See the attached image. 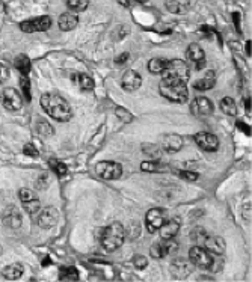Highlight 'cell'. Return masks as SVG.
<instances>
[{
    "mask_svg": "<svg viewBox=\"0 0 252 282\" xmlns=\"http://www.w3.org/2000/svg\"><path fill=\"white\" fill-rule=\"evenodd\" d=\"M40 103L43 109L47 112V115L59 121V123H66V121H69L71 116H73V112H71V106L68 104V101L63 100L58 94H52V92L43 94Z\"/></svg>",
    "mask_w": 252,
    "mask_h": 282,
    "instance_id": "1",
    "label": "cell"
},
{
    "mask_svg": "<svg viewBox=\"0 0 252 282\" xmlns=\"http://www.w3.org/2000/svg\"><path fill=\"white\" fill-rule=\"evenodd\" d=\"M160 94L168 98L172 103L183 104L189 98V91H188V82H182V80H174V78H162L159 85Z\"/></svg>",
    "mask_w": 252,
    "mask_h": 282,
    "instance_id": "2",
    "label": "cell"
},
{
    "mask_svg": "<svg viewBox=\"0 0 252 282\" xmlns=\"http://www.w3.org/2000/svg\"><path fill=\"white\" fill-rule=\"evenodd\" d=\"M126 238V229L120 222H114L112 225L101 228L100 231V243L104 251L114 252L123 246Z\"/></svg>",
    "mask_w": 252,
    "mask_h": 282,
    "instance_id": "3",
    "label": "cell"
},
{
    "mask_svg": "<svg viewBox=\"0 0 252 282\" xmlns=\"http://www.w3.org/2000/svg\"><path fill=\"white\" fill-rule=\"evenodd\" d=\"M165 78H174V80H182V82H188L190 77L189 65L182 59H174L168 61V65L165 71L162 72Z\"/></svg>",
    "mask_w": 252,
    "mask_h": 282,
    "instance_id": "4",
    "label": "cell"
},
{
    "mask_svg": "<svg viewBox=\"0 0 252 282\" xmlns=\"http://www.w3.org/2000/svg\"><path fill=\"white\" fill-rule=\"evenodd\" d=\"M189 260L193 266L202 269V270H210L213 267V254H210L205 248L202 246H193L189 251Z\"/></svg>",
    "mask_w": 252,
    "mask_h": 282,
    "instance_id": "5",
    "label": "cell"
},
{
    "mask_svg": "<svg viewBox=\"0 0 252 282\" xmlns=\"http://www.w3.org/2000/svg\"><path fill=\"white\" fill-rule=\"evenodd\" d=\"M95 171L103 180H118L123 175V166L115 162H100L97 163Z\"/></svg>",
    "mask_w": 252,
    "mask_h": 282,
    "instance_id": "6",
    "label": "cell"
},
{
    "mask_svg": "<svg viewBox=\"0 0 252 282\" xmlns=\"http://www.w3.org/2000/svg\"><path fill=\"white\" fill-rule=\"evenodd\" d=\"M50 26H52V18L49 15H44V17H37V18L23 21L20 24V29L26 33H32V32H44L50 29Z\"/></svg>",
    "mask_w": 252,
    "mask_h": 282,
    "instance_id": "7",
    "label": "cell"
},
{
    "mask_svg": "<svg viewBox=\"0 0 252 282\" xmlns=\"http://www.w3.org/2000/svg\"><path fill=\"white\" fill-rule=\"evenodd\" d=\"M214 106L207 97H196L190 104V112L196 118H207L213 115Z\"/></svg>",
    "mask_w": 252,
    "mask_h": 282,
    "instance_id": "8",
    "label": "cell"
},
{
    "mask_svg": "<svg viewBox=\"0 0 252 282\" xmlns=\"http://www.w3.org/2000/svg\"><path fill=\"white\" fill-rule=\"evenodd\" d=\"M2 101L5 109H8L9 112H18L23 106V98L21 94L14 89V88H6L2 94Z\"/></svg>",
    "mask_w": 252,
    "mask_h": 282,
    "instance_id": "9",
    "label": "cell"
},
{
    "mask_svg": "<svg viewBox=\"0 0 252 282\" xmlns=\"http://www.w3.org/2000/svg\"><path fill=\"white\" fill-rule=\"evenodd\" d=\"M195 142L201 149H204L207 152H214V151H218V148H219L218 136H214L211 133H205V132L196 133L195 135Z\"/></svg>",
    "mask_w": 252,
    "mask_h": 282,
    "instance_id": "10",
    "label": "cell"
},
{
    "mask_svg": "<svg viewBox=\"0 0 252 282\" xmlns=\"http://www.w3.org/2000/svg\"><path fill=\"white\" fill-rule=\"evenodd\" d=\"M166 220V212L162 209H151L145 217V223L150 232H156Z\"/></svg>",
    "mask_w": 252,
    "mask_h": 282,
    "instance_id": "11",
    "label": "cell"
},
{
    "mask_svg": "<svg viewBox=\"0 0 252 282\" xmlns=\"http://www.w3.org/2000/svg\"><path fill=\"white\" fill-rule=\"evenodd\" d=\"M59 220V212L55 207H46L44 210H41V213L37 217V222L41 228L49 229L53 228Z\"/></svg>",
    "mask_w": 252,
    "mask_h": 282,
    "instance_id": "12",
    "label": "cell"
},
{
    "mask_svg": "<svg viewBox=\"0 0 252 282\" xmlns=\"http://www.w3.org/2000/svg\"><path fill=\"white\" fill-rule=\"evenodd\" d=\"M202 246L210 252V254H214V255H224L225 254V240L222 237H218V235H207V238L204 240Z\"/></svg>",
    "mask_w": 252,
    "mask_h": 282,
    "instance_id": "13",
    "label": "cell"
},
{
    "mask_svg": "<svg viewBox=\"0 0 252 282\" xmlns=\"http://www.w3.org/2000/svg\"><path fill=\"white\" fill-rule=\"evenodd\" d=\"M186 58L189 62L195 64L196 70H201L205 65V53L204 50L198 46V44H189L188 50H186Z\"/></svg>",
    "mask_w": 252,
    "mask_h": 282,
    "instance_id": "14",
    "label": "cell"
},
{
    "mask_svg": "<svg viewBox=\"0 0 252 282\" xmlns=\"http://www.w3.org/2000/svg\"><path fill=\"white\" fill-rule=\"evenodd\" d=\"M171 272L175 279H185L188 275L192 273V263L188 260H177L171 264Z\"/></svg>",
    "mask_w": 252,
    "mask_h": 282,
    "instance_id": "15",
    "label": "cell"
},
{
    "mask_svg": "<svg viewBox=\"0 0 252 282\" xmlns=\"http://www.w3.org/2000/svg\"><path fill=\"white\" fill-rule=\"evenodd\" d=\"M140 85H142V77H140L136 71L130 70V71H127V72L123 75V88H124L126 91L133 92V91L139 89Z\"/></svg>",
    "mask_w": 252,
    "mask_h": 282,
    "instance_id": "16",
    "label": "cell"
},
{
    "mask_svg": "<svg viewBox=\"0 0 252 282\" xmlns=\"http://www.w3.org/2000/svg\"><path fill=\"white\" fill-rule=\"evenodd\" d=\"M21 213L14 207V206H11V207H8V210L5 212V214H3V223L6 225V226H9V228H12V229H17V228H20L21 226Z\"/></svg>",
    "mask_w": 252,
    "mask_h": 282,
    "instance_id": "17",
    "label": "cell"
},
{
    "mask_svg": "<svg viewBox=\"0 0 252 282\" xmlns=\"http://www.w3.org/2000/svg\"><path fill=\"white\" fill-rule=\"evenodd\" d=\"M59 27L61 30L63 32H68V30H73L76 29V26L79 24V17L76 12H65L59 17Z\"/></svg>",
    "mask_w": 252,
    "mask_h": 282,
    "instance_id": "18",
    "label": "cell"
},
{
    "mask_svg": "<svg viewBox=\"0 0 252 282\" xmlns=\"http://www.w3.org/2000/svg\"><path fill=\"white\" fill-rule=\"evenodd\" d=\"M190 0H166V8L172 14L183 15L189 11Z\"/></svg>",
    "mask_w": 252,
    "mask_h": 282,
    "instance_id": "19",
    "label": "cell"
},
{
    "mask_svg": "<svg viewBox=\"0 0 252 282\" xmlns=\"http://www.w3.org/2000/svg\"><path fill=\"white\" fill-rule=\"evenodd\" d=\"M183 146V139L178 135H166L163 138V149L168 152H177Z\"/></svg>",
    "mask_w": 252,
    "mask_h": 282,
    "instance_id": "20",
    "label": "cell"
},
{
    "mask_svg": "<svg viewBox=\"0 0 252 282\" xmlns=\"http://www.w3.org/2000/svg\"><path fill=\"white\" fill-rule=\"evenodd\" d=\"M159 229H160V237H162L163 240L174 238V237L178 234L180 222H178V220H166Z\"/></svg>",
    "mask_w": 252,
    "mask_h": 282,
    "instance_id": "21",
    "label": "cell"
},
{
    "mask_svg": "<svg viewBox=\"0 0 252 282\" xmlns=\"http://www.w3.org/2000/svg\"><path fill=\"white\" fill-rule=\"evenodd\" d=\"M14 65H15V68L21 72V75H24V77L29 75L30 68H32V64H30V61H29V58H27L26 55L17 56L15 61H14Z\"/></svg>",
    "mask_w": 252,
    "mask_h": 282,
    "instance_id": "22",
    "label": "cell"
},
{
    "mask_svg": "<svg viewBox=\"0 0 252 282\" xmlns=\"http://www.w3.org/2000/svg\"><path fill=\"white\" fill-rule=\"evenodd\" d=\"M23 272H24V269L21 264H11L3 270V278L8 281H17L21 278Z\"/></svg>",
    "mask_w": 252,
    "mask_h": 282,
    "instance_id": "23",
    "label": "cell"
},
{
    "mask_svg": "<svg viewBox=\"0 0 252 282\" xmlns=\"http://www.w3.org/2000/svg\"><path fill=\"white\" fill-rule=\"evenodd\" d=\"M59 279L61 281H77L79 272L73 266H62L59 269Z\"/></svg>",
    "mask_w": 252,
    "mask_h": 282,
    "instance_id": "24",
    "label": "cell"
},
{
    "mask_svg": "<svg viewBox=\"0 0 252 282\" xmlns=\"http://www.w3.org/2000/svg\"><path fill=\"white\" fill-rule=\"evenodd\" d=\"M76 82L80 86V89H83V91L94 89V80H92V77L88 75V74H85V72H79L76 75Z\"/></svg>",
    "mask_w": 252,
    "mask_h": 282,
    "instance_id": "25",
    "label": "cell"
},
{
    "mask_svg": "<svg viewBox=\"0 0 252 282\" xmlns=\"http://www.w3.org/2000/svg\"><path fill=\"white\" fill-rule=\"evenodd\" d=\"M166 65H168V61H166V59H163V58H154V59L150 61L148 70H150L151 74H162V72L165 71Z\"/></svg>",
    "mask_w": 252,
    "mask_h": 282,
    "instance_id": "26",
    "label": "cell"
},
{
    "mask_svg": "<svg viewBox=\"0 0 252 282\" xmlns=\"http://www.w3.org/2000/svg\"><path fill=\"white\" fill-rule=\"evenodd\" d=\"M214 77H211V74H208L207 77L201 78V80H196L193 83V88L198 89V91H208L211 88H214Z\"/></svg>",
    "mask_w": 252,
    "mask_h": 282,
    "instance_id": "27",
    "label": "cell"
},
{
    "mask_svg": "<svg viewBox=\"0 0 252 282\" xmlns=\"http://www.w3.org/2000/svg\"><path fill=\"white\" fill-rule=\"evenodd\" d=\"M221 109L224 113L230 115V116H236L237 115V104L233 98L230 97H225L222 101H221Z\"/></svg>",
    "mask_w": 252,
    "mask_h": 282,
    "instance_id": "28",
    "label": "cell"
},
{
    "mask_svg": "<svg viewBox=\"0 0 252 282\" xmlns=\"http://www.w3.org/2000/svg\"><path fill=\"white\" fill-rule=\"evenodd\" d=\"M89 5V0H66V6L73 12H83Z\"/></svg>",
    "mask_w": 252,
    "mask_h": 282,
    "instance_id": "29",
    "label": "cell"
},
{
    "mask_svg": "<svg viewBox=\"0 0 252 282\" xmlns=\"http://www.w3.org/2000/svg\"><path fill=\"white\" fill-rule=\"evenodd\" d=\"M140 169L143 172H163L166 169V166H163L159 162H143L140 165Z\"/></svg>",
    "mask_w": 252,
    "mask_h": 282,
    "instance_id": "30",
    "label": "cell"
},
{
    "mask_svg": "<svg viewBox=\"0 0 252 282\" xmlns=\"http://www.w3.org/2000/svg\"><path fill=\"white\" fill-rule=\"evenodd\" d=\"M23 207L24 210L30 214V216H35L40 210H41V204H40V201L38 198L37 199H32V201H27V203H23Z\"/></svg>",
    "mask_w": 252,
    "mask_h": 282,
    "instance_id": "31",
    "label": "cell"
},
{
    "mask_svg": "<svg viewBox=\"0 0 252 282\" xmlns=\"http://www.w3.org/2000/svg\"><path fill=\"white\" fill-rule=\"evenodd\" d=\"M49 165H50V168L53 169V172H55L58 177H63V175H66V172H68L66 166H65L62 162H59V160L52 158L50 162H49Z\"/></svg>",
    "mask_w": 252,
    "mask_h": 282,
    "instance_id": "32",
    "label": "cell"
},
{
    "mask_svg": "<svg viewBox=\"0 0 252 282\" xmlns=\"http://www.w3.org/2000/svg\"><path fill=\"white\" fill-rule=\"evenodd\" d=\"M207 235H208L207 231H205L204 228H199V226L195 228V229L190 232V238L195 241L196 245H201V246H202V243H204V240L207 238Z\"/></svg>",
    "mask_w": 252,
    "mask_h": 282,
    "instance_id": "33",
    "label": "cell"
},
{
    "mask_svg": "<svg viewBox=\"0 0 252 282\" xmlns=\"http://www.w3.org/2000/svg\"><path fill=\"white\" fill-rule=\"evenodd\" d=\"M35 130H37V133L41 136H52V133H53L52 126L49 123H46V121H38L37 126H35Z\"/></svg>",
    "mask_w": 252,
    "mask_h": 282,
    "instance_id": "34",
    "label": "cell"
},
{
    "mask_svg": "<svg viewBox=\"0 0 252 282\" xmlns=\"http://www.w3.org/2000/svg\"><path fill=\"white\" fill-rule=\"evenodd\" d=\"M18 198H20V201L21 203H27V201H32V199H37L38 196H37V193L35 192H32L30 189H20L18 190Z\"/></svg>",
    "mask_w": 252,
    "mask_h": 282,
    "instance_id": "35",
    "label": "cell"
},
{
    "mask_svg": "<svg viewBox=\"0 0 252 282\" xmlns=\"http://www.w3.org/2000/svg\"><path fill=\"white\" fill-rule=\"evenodd\" d=\"M150 254L153 258H163L166 255L165 252V246H163V241H160V243H156L150 248Z\"/></svg>",
    "mask_w": 252,
    "mask_h": 282,
    "instance_id": "36",
    "label": "cell"
},
{
    "mask_svg": "<svg viewBox=\"0 0 252 282\" xmlns=\"http://www.w3.org/2000/svg\"><path fill=\"white\" fill-rule=\"evenodd\" d=\"M20 86H21V91H23V95L26 98V101H30L32 100V92H30V82L29 78L23 75L21 82H20Z\"/></svg>",
    "mask_w": 252,
    "mask_h": 282,
    "instance_id": "37",
    "label": "cell"
},
{
    "mask_svg": "<svg viewBox=\"0 0 252 282\" xmlns=\"http://www.w3.org/2000/svg\"><path fill=\"white\" fill-rule=\"evenodd\" d=\"M163 246H165V252H166V255H169V254H175L177 251H178V243L174 240V238H168V240H165L163 241Z\"/></svg>",
    "mask_w": 252,
    "mask_h": 282,
    "instance_id": "38",
    "label": "cell"
},
{
    "mask_svg": "<svg viewBox=\"0 0 252 282\" xmlns=\"http://www.w3.org/2000/svg\"><path fill=\"white\" fill-rule=\"evenodd\" d=\"M115 113H117V116L123 121V123H131V119H133V116L124 109V107H117V110H115Z\"/></svg>",
    "mask_w": 252,
    "mask_h": 282,
    "instance_id": "39",
    "label": "cell"
},
{
    "mask_svg": "<svg viewBox=\"0 0 252 282\" xmlns=\"http://www.w3.org/2000/svg\"><path fill=\"white\" fill-rule=\"evenodd\" d=\"M23 152H24V155H29V157H38V149L35 148V145H32V143H26L24 145V148H23Z\"/></svg>",
    "mask_w": 252,
    "mask_h": 282,
    "instance_id": "40",
    "label": "cell"
},
{
    "mask_svg": "<svg viewBox=\"0 0 252 282\" xmlns=\"http://www.w3.org/2000/svg\"><path fill=\"white\" fill-rule=\"evenodd\" d=\"M147 264H148V261H147V258H145V257H140V255H137V257L133 260V266H134L137 270L145 269V267H147Z\"/></svg>",
    "mask_w": 252,
    "mask_h": 282,
    "instance_id": "41",
    "label": "cell"
},
{
    "mask_svg": "<svg viewBox=\"0 0 252 282\" xmlns=\"http://www.w3.org/2000/svg\"><path fill=\"white\" fill-rule=\"evenodd\" d=\"M8 78H9V70L3 64H0V85L5 83Z\"/></svg>",
    "mask_w": 252,
    "mask_h": 282,
    "instance_id": "42",
    "label": "cell"
},
{
    "mask_svg": "<svg viewBox=\"0 0 252 282\" xmlns=\"http://www.w3.org/2000/svg\"><path fill=\"white\" fill-rule=\"evenodd\" d=\"M180 177H182V178H186V180H189V181H196L199 175H198L196 172H189V171H185V172L180 174Z\"/></svg>",
    "mask_w": 252,
    "mask_h": 282,
    "instance_id": "43",
    "label": "cell"
},
{
    "mask_svg": "<svg viewBox=\"0 0 252 282\" xmlns=\"http://www.w3.org/2000/svg\"><path fill=\"white\" fill-rule=\"evenodd\" d=\"M47 184H49V175H47V174H41L40 178H38V187L43 189V187H46Z\"/></svg>",
    "mask_w": 252,
    "mask_h": 282,
    "instance_id": "44",
    "label": "cell"
},
{
    "mask_svg": "<svg viewBox=\"0 0 252 282\" xmlns=\"http://www.w3.org/2000/svg\"><path fill=\"white\" fill-rule=\"evenodd\" d=\"M143 152H145L147 155L154 154V158H159V155H160V151L157 149V146H153V149H148V148L145 146V148H143Z\"/></svg>",
    "mask_w": 252,
    "mask_h": 282,
    "instance_id": "45",
    "label": "cell"
},
{
    "mask_svg": "<svg viewBox=\"0 0 252 282\" xmlns=\"http://www.w3.org/2000/svg\"><path fill=\"white\" fill-rule=\"evenodd\" d=\"M243 217H245V220H251V204H245V207H243Z\"/></svg>",
    "mask_w": 252,
    "mask_h": 282,
    "instance_id": "46",
    "label": "cell"
},
{
    "mask_svg": "<svg viewBox=\"0 0 252 282\" xmlns=\"http://www.w3.org/2000/svg\"><path fill=\"white\" fill-rule=\"evenodd\" d=\"M130 58V55L128 53H123L121 56H118L117 59H115V62L118 64V65H123V64H126V61Z\"/></svg>",
    "mask_w": 252,
    "mask_h": 282,
    "instance_id": "47",
    "label": "cell"
},
{
    "mask_svg": "<svg viewBox=\"0 0 252 282\" xmlns=\"http://www.w3.org/2000/svg\"><path fill=\"white\" fill-rule=\"evenodd\" d=\"M237 126H239V127L245 132V135H251V129H249L248 126H245L243 123H237Z\"/></svg>",
    "mask_w": 252,
    "mask_h": 282,
    "instance_id": "48",
    "label": "cell"
},
{
    "mask_svg": "<svg viewBox=\"0 0 252 282\" xmlns=\"http://www.w3.org/2000/svg\"><path fill=\"white\" fill-rule=\"evenodd\" d=\"M118 2L123 5V6H128L130 5V2H128V0H118Z\"/></svg>",
    "mask_w": 252,
    "mask_h": 282,
    "instance_id": "49",
    "label": "cell"
},
{
    "mask_svg": "<svg viewBox=\"0 0 252 282\" xmlns=\"http://www.w3.org/2000/svg\"><path fill=\"white\" fill-rule=\"evenodd\" d=\"M246 53L251 56V41H248V43H246Z\"/></svg>",
    "mask_w": 252,
    "mask_h": 282,
    "instance_id": "50",
    "label": "cell"
},
{
    "mask_svg": "<svg viewBox=\"0 0 252 282\" xmlns=\"http://www.w3.org/2000/svg\"><path fill=\"white\" fill-rule=\"evenodd\" d=\"M137 2H140V3H143V2H147V0H137Z\"/></svg>",
    "mask_w": 252,
    "mask_h": 282,
    "instance_id": "51",
    "label": "cell"
},
{
    "mask_svg": "<svg viewBox=\"0 0 252 282\" xmlns=\"http://www.w3.org/2000/svg\"><path fill=\"white\" fill-rule=\"evenodd\" d=\"M0 254H2V248H0Z\"/></svg>",
    "mask_w": 252,
    "mask_h": 282,
    "instance_id": "52",
    "label": "cell"
}]
</instances>
